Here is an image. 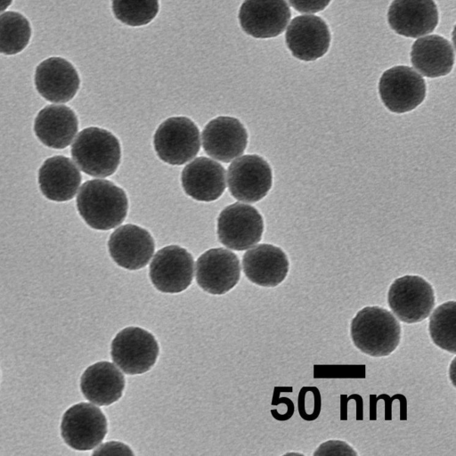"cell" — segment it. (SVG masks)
<instances>
[{"label":"cell","mask_w":456,"mask_h":456,"mask_svg":"<svg viewBox=\"0 0 456 456\" xmlns=\"http://www.w3.org/2000/svg\"><path fill=\"white\" fill-rule=\"evenodd\" d=\"M77 208L88 226L107 231L121 224L128 210L125 191L106 179L85 182L77 195Z\"/></svg>","instance_id":"cell-1"},{"label":"cell","mask_w":456,"mask_h":456,"mask_svg":"<svg viewBox=\"0 0 456 456\" xmlns=\"http://www.w3.org/2000/svg\"><path fill=\"white\" fill-rule=\"evenodd\" d=\"M61 434L64 442L75 450L94 449L107 434L106 417L92 403H76L62 415Z\"/></svg>","instance_id":"cell-10"},{"label":"cell","mask_w":456,"mask_h":456,"mask_svg":"<svg viewBox=\"0 0 456 456\" xmlns=\"http://www.w3.org/2000/svg\"><path fill=\"white\" fill-rule=\"evenodd\" d=\"M125 383L124 375L118 367L102 361L86 369L80 379V389L89 402L107 406L122 396Z\"/></svg>","instance_id":"cell-23"},{"label":"cell","mask_w":456,"mask_h":456,"mask_svg":"<svg viewBox=\"0 0 456 456\" xmlns=\"http://www.w3.org/2000/svg\"><path fill=\"white\" fill-rule=\"evenodd\" d=\"M77 165L64 156L46 159L38 170V184L42 194L57 202L74 198L81 183Z\"/></svg>","instance_id":"cell-21"},{"label":"cell","mask_w":456,"mask_h":456,"mask_svg":"<svg viewBox=\"0 0 456 456\" xmlns=\"http://www.w3.org/2000/svg\"><path fill=\"white\" fill-rule=\"evenodd\" d=\"M34 83L38 94L46 101L63 103L76 95L80 78L69 61L61 57H50L37 65Z\"/></svg>","instance_id":"cell-17"},{"label":"cell","mask_w":456,"mask_h":456,"mask_svg":"<svg viewBox=\"0 0 456 456\" xmlns=\"http://www.w3.org/2000/svg\"><path fill=\"white\" fill-rule=\"evenodd\" d=\"M387 22L398 35L425 36L438 24L437 6L434 0H394L388 7Z\"/></svg>","instance_id":"cell-18"},{"label":"cell","mask_w":456,"mask_h":456,"mask_svg":"<svg viewBox=\"0 0 456 456\" xmlns=\"http://www.w3.org/2000/svg\"><path fill=\"white\" fill-rule=\"evenodd\" d=\"M264 232V220L251 205L236 202L225 207L217 218L219 241L233 250H246L258 243Z\"/></svg>","instance_id":"cell-7"},{"label":"cell","mask_w":456,"mask_h":456,"mask_svg":"<svg viewBox=\"0 0 456 456\" xmlns=\"http://www.w3.org/2000/svg\"><path fill=\"white\" fill-rule=\"evenodd\" d=\"M93 454L134 455V452L126 444L121 442L110 441L98 446L93 452Z\"/></svg>","instance_id":"cell-31"},{"label":"cell","mask_w":456,"mask_h":456,"mask_svg":"<svg viewBox=\"0 0 456 456\" xmlns=\"http://www.w3.org/2000/svg\"><path fill=\"white\" fill-rule=\"evenodd\" d=\"M429 315L428 331L433 343L446 352L455 354L456 302H444Z\"/></svg>","instance_id":"cell-26"},{"label":"cell","mask_w":456,"mask_h":456,"mask_svg":"<svg viewBox=\"0 0 456 456\" xmlns=\"http://www.w3.org/2000/svg\"><path fill=\"white\" fill-rule=\"evenodd\" d=\"M153 145L162 161L174 166L183 165L196 157L200 151V130L187 117H170L156 129Z\"/></svg>","instance_id":"cell-5"},{"label":"cell","mask_w":456,"mask_h":456,"mask_svg":"<svg viewBox=\"0 0 456 456\" xmlns=\"http://www.w3.org/2000/svg\"><path fill=\"white\" fill-rule=\"evenodd\" d=\"M227 185L238 200L254 203L265 198L273 184L269 163L256 154L236 158L227 170Z\"/></svg>","instance_id":"cell-9"},{"label":"cell","mask_w":456,"mask_h":456,"mask_svg":"<svg viewBox=\"0 0 456 456\" xmlns=\"http://www.w3.org/2000/svg\"><path fill=\"white\" fill-rule=\"evenodd\" d=\"M329 26L319 16L299 15L289 23L286 34V45L292 55L305 61L322 57L330 45Z\"/></svg>","instance_id":"cell-14"},{"label":"cell","mask_w":456,"mask_h":456,"mask_svg":"<svg viewBox=\"0 0 456 456\" xmlns=\"http://www.w3.org/2000/svg\"><path fill=\"white\" fill-rule=\"evenodd\" d=\"M111 5L116 19L132 27L150 23L159 9V0H112Z\"/></svg>","instance_id":"cell-27"},{"label":"cell","mask_w":456,"mask_h":456,"mask_svg":"<svg viewBox=\"0 0 456 456\" xmlns=\"http://www.w3.org/2000/svg\"><path fill=\"white\" fill-rule=\"evenodd\" d=\"M314 456H358L354 449L346 441L328 440L321 444L313 453Z\"/></svg>","instance_id":"cell-29"},{"label":"cell","mask_w":456,"mask_h":456,"mask_svg":"<svg viewBox=\"0 0 456 456\" xmlns=\"http://www.w3.org/2000/svg\"><path fill=\"white\" fill-rule=\"evenodd\" d=\"M12 0H0V12H4L7 7L11 5Z\"/></svg>","instance_id":"cell-37"},{"label":"cell","mask_w":456,"mask_h":456,"mask_svg":"<svg viewBox=\"0 0 456 456\" xmlns=\"http://www.w3.org/2000/svg\"><path fill=\"white\" fill-rule=\"evenodd\" d=\"M395 397H396V395H394L392 397H390L389 395H384V394L377 396L378 400L383 399L386 403V407H385V419L386 420H390L392 419L391 405H392V402L395 399Z\"/></svg>","instance_id":"cell-32"},{"label":"cell","mask_w":456,"mask_h":456,"mask_svg":"<svg viewBox=\"0 0 456 456\" xmlns=\"http://www.w3.org/2000/svg\"><path fill=\"white\" fill-rule=\"evenodd\" d=\"M242 269L251 282L261 287H276L287 277L289 262L286 253L272 244L251 247L242 257Z\"/></svg>","instance_id":"cell-19"},{"label":"cell","mask_w":456,"mask_h":456,"mask_svg":"<svg viewBox=\"0 0 456 456\" xmlns=\"http://www.w3.org/2000/svg\"><path fill=\"white\" fill-rule=\"evenodd\" d=\"M240 278L238 256L224 248H210L196 262V281L206 292L222 295L236 286Z\"/></svg>","instance_id":"cell-13"},{"label":"cell","mask_w":456,"mask_h":456,"mask_svg":"<svg viewBox=\"0 0 456 456\" xmlns=\"http://www.w3.org/2000/svg\"><path fill=\"white\" fill-rule=\"evenodd\" d=\"M398 400L400 401V419L404 420L407 419V400L406 397L401 394L397 395Z\"/></svg>","instance_id":"cell-35"},{"label":"cell","mask_w":456,"mask_h":456,"mask_svg":"<svg viewBox=\"0 0 456 456\" xmlns=\"http://www.w3.org/2000/svg\"><path fill=\"white\" fill-rule=\"evenodd\" d=\"M364 364H314V379H364Z\"/></svg>","instance_id":"cell-28"},{"label":"cell","mask_w":456,"mask_h":456,"mask_svg":"<svg viewBox=\"0 0 456 456\" xmlns=\"http://www.w3.org/2000/svg\"><path fill=\"white\" fill-rule=\"evenodd\" d=\"M350 400L346 395H340V419H347V402Z\"/></svg>","instance_id":"cell-34"},{"label":"cell","mask_w":456,"mask_h":456,"mask_svg":"<svg viewBox=\"0 0 456 456\" xmlns=\"http://www.w3.org/2000/svg\"><path fill=\"white\" fill-rule=\"evenodd\" d=\"M383 104L395 113L416 109L426 97L427 86L422 76L409 66L399 65L383 72L379 82Z\"/></svg>","instance_id":"cell-8"},{"label":"cell","mask_w":456,"mask_h":456,"mask_svg":"<svg viewBox=\"0 0 456 456\" xmlns=\"http://www.w3.org/2000/svg\"><path fill=\"white\" fill-rule=\"evenodd\" d=\"M184 192L198 201L219 199L226 187V174L221 164L207 157H199L187 164L181 173Z\"/></svg>","instance_id":"cell-20"},{"label":"cell","mask_w":456,"mask_h":456,"mask_svg":"<svg viewBox=\"0 0 456 456\" xmlns=\"http://www.w3.org/2000/svg\"><path fill=\"white\" fill-rule=\"evenodd\" d=\"M350 335L361 352L383 357L392 354L400 344L402 328L390 311L378 305L365 306L352 319Z\"/></svg>","instance_id":"cell-2"},{"label":"cell","mask_w":456,"mask_h":456,"mask_svg":"<svg viewBox=\"0 0 456 456\" xmlns=\"http://www.w3.org/2000/svg\"><path fill=\"white\" fill-rule=\"evenodd\" d=\"M159 347L155 337L140 327L120 330L110 345L113 362L126 374H142L155 364Z\"/></svg>","instance_id":"cell-6"},{"label":"cell","mask_w":456,"mask_h":456,"mask_svg":"<svg viewBox=\"0 0 456 456\" xmlns=\"http://www.w3.org/2000/svg\"><path fill=\"white\" fill-rule=\"evenodd\" d=\"M78 130V119L69 107L51 104L43 108L34 120L37 139L53 149H64L73 141Z\"/></svg>","instance_id":"cell-22"},{"label":"cell","mask_w":456,"mask_h":456,"mask_svg":"<svg viewBox=\"0 0 456 456\" xmlns=\"http://www.w3.org/2000/svg\"><path fill=\"white\" fill-rule=\"evenodd\" d=\"M108 249L113 261L120 267L139 270L146 266L152 257L155 241L148 230L126 224L110 234Z\"/></svg>","instance_id":"cell-15"},{"label":"cell","mask_w":456,"mask_h":456,"mask_svg":"<svg viewBox=\"0 0 456 456\" xmlns=\"http://www.w3.org/2000/svg\"><path fill=\"white\" fill-rule=\"evenodd\" d=\"M31 37L28 20L18 12L0 14V53L13 55L26 48Z\"/></svg>","instance_id":"cell-25"},{"label":"cell","mask_w":456,"mask_h":456,"mask_svg":"<svg viewBox=\"0 0 456 456\" xmlns=\"http://www.w3.org/2000/svg\"><path fill=\"white\" fill-rule=\"evenodd\" d=\"M284 455H304L303 453H300V452H287L285 453Z\"/></svg>","instance_id":"cell-38"},{"label":"cell","mask_w":456,"mask_h":456,"mask_svg":"<svg viewBox=\"0 0 456 456\" xmlns=\"http://www.w3.org/2000/svg\"><path fill=\"white\" fill-rule=\"evenodd\" d=\"M77 167L88 175L107 177L118 169L121 159L118 139L110 131L90 126L75 138L71 149Z\"/></svg>","instance_id":"cell-3"},{"label":"cell","mask_w":456,"mask_h":456,"mask_svg":"<svg viewBox=\"0 0 456 456\" xmlns=\"http://www.w3.org/2000/svg\"><path fill=\"white\" fill-rule=\"evenodd\" d=\"M194 273L191 254L178 245L166 246L153 256L149 276L153 286L163 293H180L191 284Z\"/></svg>","instance_id":"cell-11"},{"label":"cell","mask_w":456,"mask_h":456,"mask_svg":"<svg viewBox=\"0 0 456 456\" xmlns=\"http://www.w3.org/2000/svg\"><path fill=\"white\" fill-rule=\"evenodd\" d=\"M331 0H289L290 5L303 13H315L324 10Z\"/></svg>","instance_id":"cell-30"},{"label":"cell","mask_w":456,"mask_h":456,"mask_svg":"<svg viewBox=\"0 0 456 456\" xmlns=\"http://www.w3.org/2000/svg\"><path fill=\"white\" fill-rule=\"evenodd\" d=\"M378 398L376 395H370V419L375 420L377 419L376 414V404L378 402Z\"/></svg>","instance_id":"cell-36"},{"label":"cell","mask_w":456,"mask_h":456,"mask_svg":"<svg viewBox=\"0 0 456 456\" xmlns=\"http://www.w3.org/2000/svg\"><path fill=\"white\" fill-rule=\"evenodd\" d=\"M201 140L208 156L227 163L244 152L248 145V132L236 118L219 116L205 126Z\"/></svg>","instance_id":"cell-16"},{"label":"cell","mask_w":456,"mask_h":456,"mask_svg":"<svg viewBox=\"0 0 456 456\" xmlns=\"http://www.w3.org/2000/svg\"><path fill=\"white\" fill-rule=\"evenodd\" d=\"M238 17L241 28L248 35L270 38L285 30L291 12L286 0H244Z\"/></svg>","instance_id":"cell-12"},{"label":"cell","mask_w":456,"mask_h":456,"mask_svg":"<svg viewBox=\"0 0 456 456\" xmlns=\"http://www.w3.org/2000/svg\"><path fill=\"white\" fill-rule=\"evenodd\" d=\"M387 304L399 321L417 323L431 314L436 304L435 290L421 276L403 275L389 286Z\"/></svg>","instance_id":"cell-4"},{"label":"cell","mask_w":456,"mask_h":456,"mask_svg":"<svg viewBox=\"0 0 456 456\" xmlns=\"http://www.w3.org/2000/svg\"><path fill=\"white\" fill-rule=\"evenodd\" d=\"M411 62L416 70L427 77H439L451 72L454 64V49L439 35L418 38L411 45Z\"/></svg>","instance_id":"cell-24"},{"label":"cell","mask_w":456,"mask_h":456,"mask_svg":"<svg viewBox=\"0 0 456 456\" xmlns=\"http://www.w3.org/2000/svg\"><path fill=\"white\" fill-rule=\"evenodd\" d=\"M350 399H354L356 402V419L362 420L363 419L362 416V398L361 395L356 394H352L349 395Z\"/></svg>","instance_id":"cell-33"}]
</instances>
